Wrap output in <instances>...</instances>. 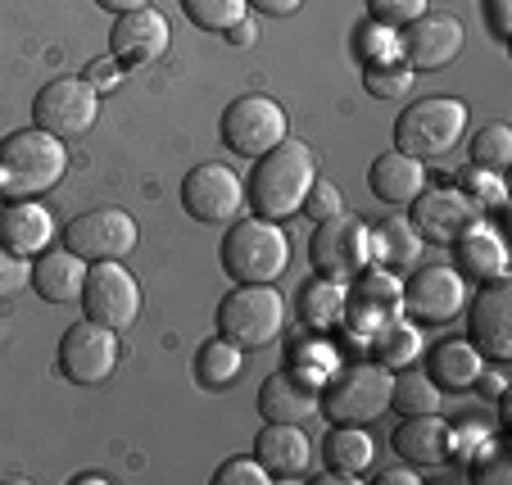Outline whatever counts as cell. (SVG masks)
I'll use <instances>...</instances> for the list:
<instances>
[{"instance_id":"1","label":"cell","mask_w":512,"mask_h":485,"mask_svg":"<svg viewBox=\"0 0 512 485\" xmlns=\"http://www.w3.org/2000/svg\"><path fill=\"white\" fill-rule=\"evenodd\" d=\"M68 173V141L46 127H23L0 141V204L5 200H41Z\"/></svg>"},{"instance_id":"2","label":"cell","mask_w":512,"mask_h":485,"mask_svg":"<svg viewBox=\"0 0 512 485\" xmlns=\"http://www.w3.org/2000/svg\"><path fill=\"white\" fill-rule=\"evenodd\" d=\"M313 177H318V164H313V150L304 141H281L272 146L268 155L254 159V173L245 177V200L254 204V214L259 218H295L304 209V195H309Z\"/></svg>"},{"instance_id":"3","label":"cell","mask_w":512,"mask_h":485,"mask_svg":"<svg viewBox=\"0 0 512 485\" xmlns=\"http://www.w3.org/2000/svg\"><path fill=\"white\" fill-rule=\"evenodd\" d=\"M390 386H395V372H386L381 363L354 359L340 363L318 390V408L331 422H354V427H372L390 408Z\"/></svg>"},{"instance_id":"4","label":"cell","mask_w":512,"mask_h":485,"mask_svg":"<svg viewBox=\"0 0 512 485\" xmlns=\"http://www.w3.org/2000/svg\"><path fill=\"white\" fill-rule=\"evenodd\" d=\"M467 132V105L458 96H422L395 118V150L422 159H445Z\"/></svg>"},{"instance_id":"5","label":"cell","mask_w":512,"mask_h":485,"mask_svg":"<svg viewBox=\"0 0 512 485\" xmlns=\"http://www.w3.org/2000/svg\"><path fill=\"white\" fill-rule=\"evenodd\" d=\"M223 268L232 282H277L290 263V241L272 218H236L223 236Z\"/></svg>"},{"instance_id":"6","label":"cell","mask_w":512,"mask_h":485,"mask_svg":"<svg viewBox=\"0 0 512 485\" xmlns=\"http://www.w3.org/2000/svg\"><path fill=\"white\" fill-rule=\"evenodd\" d=\"M286 327V300L272 282H236V291L218 304V336L236 340L241 350H263Z\"/></svg>"},{"instance_id":"7","label":"cell","mask_w":512,"mask_h":485,"mask_svg":"<svg viewBox=\"0 0 512 485\" xmlns=\"http://www.w3.org/2000/svg\"><path fill=\"white\" fill-rule=\"evenodd\" d=\"M404 318V277L381 263H368V268L354 277L349 286V300H345V336L349 345H363L368 350L372 336H377L386 322Z\"/></svg>"},{"instance_id":"8","label":"cell","mask_w":512,"mask_h":485,"mask_svg":"<svg viewBox=\"0 0 512 485\" xmlns=\"http://www.w3.org/2000/svg\"><path fill=\"white\" fill-rule=\"evenodd\" d=\"M218 136H223V146L232 150V155L259 159L290 136V118L272 96L250 91V96H236L232 105L223 109V118H218Z\"/></svg>"},{"instance_id":"9","label":"cell","mask_w":512,"mask_h":485,"mask_svg":"<svg viewBox=\"0 0 512 485\" xmlns=\"http://www.w3.org/2000/svg\"><path fill=\"white\" fill-rule=\"evenodd\" d=\"M309 259L322 277H336V282H354L358 272L372 263V227L354 214H336L322 218L313 227L309 241Z\"/></svg>"},{"instance_id":"10","label":"cell","mask_w":512,"mask_h":485,"mask_svg":"<svg viewBox=\"0 0 512 485\" xmlns=\"http://www.w3.org/2000/svg\"><path fill=\"white\" fill-rule=\"evenodd\" d=\"M82 309L91 322L109 331H127L141 318V286L123 268V259L87 263V286H82Z\"/></svg>"},{"instance_id":"11","label":"cell","mask_w":512,"mask_h":485,"mask_svg":"<svg viewBox=\"0 0 512 485\" xmlns=\"http://www.w3.org/2000/svg\"><path fill=\"white\" fill-rule=\"evenodd\" d=\"M96 114H100V91L87 78H55L32 100V123L46 127L59 141H73V136L91 132Z\"/></svg>"},{"instance_id":"12","label":"cell","mask_w":512,"mask_h":485,"mask_svg":"<svg viewBox=\"0 0 512 485\" xmlns=\"http://www.w3.org/2000/svg\"><path fill=\"white\" fill-rule=\"evenodd\" d=\"M467 304V277L449 263H422L413 268V277L404 282V318H413L417 327H440L454 322Z\"/></svg>"},{"instance_id":"13","label":"cell","mask_w":512,"mask_h":485,"mask_svg":"<svg viewBox=\"0 0 512 485\" xmlns=\"http://www.w3.org/2000/svg\"><path fill=\"white\" fill-rule=\"evenodd\" d=\"M118 368V331L100 327V322H78L59 340V372L73 386H105Z\"/></svg>"},{"instance_id":"14","label":"cell","mask_w":512,"mask_h":485,"mask_svg":"<svg viewBox=\"0 0 512 485\" xmlns=\"http://www.w3.org/2000/svg\"><path fill=\"white\" fill-rule=\"evenodd\" d=\"M136 241H141V227L127 209H91V214H78L64 227V250H73L87 263L123 259L136 250Z\"/></svg>"},{"instance_id":"15","label":"cell","mask_w":512,"mask_h":485,"mask_svg":"<svg viewBox=\"0 0 512 485\" xmlns=\"http://www.w3.org/2000/svg\"><path fill=\"white\" fill-rule=\"evenodd\" d=\"M182 204L195 223L227 227L245 204V182L227 164H195L182 182Z\"/></svg>"},{"instance_id":"16","label":"cell","mask_w":512,"mask_h":485,"mask_svg":"<svg viewBox=\"0 0 512 485\" xmlns=\"http://www.w3.org/2000/svg\"><path fill=\"white\" fill-rule=\"evenodd\" d=\"M485 218V209H476L458 186H426L422 195L413 200V214L408 223L417 227L422 241H435V245H454L463 232H472L476 223Z\"/></svg>"},{"instance_id":"17","label":"cell","mask_w":512,"mask_h":485,"mask_svg":"<svg viewBox=\"0 0 512 485\" xmlns=\"http://www.w3.org/2000/svg\"><path fill=\"white\" fill-rule=\"evenodd\" d=\"M168 41H173L168 19L155 10V5H145V10H132V14H114L109 55H114L123 68H141V64L164 59L168 55Z\"/></svg>"},{"instance_id":"18","label":"cell","mask_w":512,"mask_h":485,"mask_svg":"<svg viewBox=\"0 0 512 485\" xmlns=\"http://www.w3.org/2000/svg\"><path fill=\"white\" fill-rule=\"evenodd\" d=\"M404 64L413 73H435V68L454 64L463 55V23L454 14H431L426 10L422 19H413L404 32Z\"/></svg>"},{"instance_id":"19","label":"cell","mask_w":512,"mask_h":485,"mask_svg":"<svg viewBox=\"0 0 512 485\" xmlns=\"http://www.w3.org/2000/svg\"><path fill=\"white\" fill-rule=\"evenodd\" d=\"M476 350L490 363H508L512 359V286L503 282H481L472 304V336Z\"/></svg>"},{"instance_id":"20","label":"cell","mask_w":512,"mask_h":485,"mask_svg":"<svg viewBox=\"0 0 512 485\" xmlns=\"http://www.w3.org/2000/svg\"><path fill=\"white\" fill-rule=\"evenodd\" d=\"M55 241V214L41 200H5L0 204V245L19 259H37Z\"/></svg>"},{"instance_id":"21","label":"cell","mask_w":512,"mask_h":485,"mask_svg":"<svg viewBox=\"0 0 512 485\" xmlns=\"http://www.w3.org/2000/svg\"><path fill=\"white\" fill-rule=\"evenodd\" d=\"M390 445L408 467H440L454 458V427L440 413H417V418L399 422Z\"/></svg>"},{"instance_id":"22","label":"cell","mask_w":512,"mask_h":485,"mask_svg":"<svg viewBox=\"0 0 512 485\" xmlns=\"http://www.w3.org/2000/svg\"><path fill=\"white\" fill-rule=\"evenodd\" d=\"M254 458L268 467L272 481H295V476L309 472L313 445L300 422H268V427L254 436Z\"/></svg>"},{"instance_id":"23","label":"cell","mask_w":512,"mask_h":485,"mask_svg":"<svg viewBox=\"0 0 512 485\" xmlns=\"http://www.w3.org/2000/svg\"><path fill=\"white\" fill-rule=\"evenodd\" d=\"M368 182H372V195L386 204H413L417 195L426 191V164L413 155H404V150H386V155L372 159L368 168Z\"/></svg>"},{"instance_id":"24","label":"cell","mask_w":512,"mask_h":485,"mask_svg":"<svg viewBox=\"0 0 512 485\" xmlns=\"http://www.w3.org/2000/svg\"><path fill=\"white\" fill-rule=\"evenodd\" d=\"M454 254H458V272L472 277V282H503L508 277V245H503V236L485 218L472 232L458 236Z\"/></svg>"},{"instance_id":"25","label":"cell","mask_w":512,"mask_h":485,"mask_svg":"<svg viewBox=\"0 0 512 485\" xmlns=\"http://www.w3.org/2000/svg\"><path fill=\"white\" fill-rule=\"evenodd\" d=\"M259 413L263 422H309L318 413V386H309L295 372H272L259 390Z\"/></svg>"},{"instance_id":"26","label":"cell","mask_w":512,"mask_h":485,"mask_svg":"<svg viewBox=\"0 0 512 485\" xmlns=\"http://www.w3.org/2000/svg\"><path fill=\"white\" fill-rule=\"evenodd\" d=\"M32 286L41 300L50 304H78L82 286H87V259H78L73 250H46L32 263Z\"/></svg>"},{"instance_id":"27","label":"cell","mask_w":512,"mask_h":485,"mask_svg":"<svg viewBox=\"0 0 512 485\" xmlns=\"http://www.w3.org/2000/svg\"><path fill=\"white\" fill-rule=\"evenodd\" d=\"M322 454H327V472H340L349 481H363L377 458V445H372L368 427H354V422H336L322 440Z\"/></svg>"},{"instance_id":"28","label":"cell","mask_w":512,"mask_h":485,"mask_svg":"<svg viewBox=\"0 0 512 485\" xmlns=\"http://www.w3.org/2000/svg\"><path fill=\"white\" fill-rule=\"evenodd\" d=\"M485 372V354L472 340H440L431 350V377L440 390H476Z\"/></svg>"},{"instance_id":"29","label":"cell","mask_w":512,"mask_h":485,"mask_svg":"<svg viewBox=\"0 0 512 485\" xmlns=\"http://www.w3.org/2000/svg\"><path fill=\"white\" fill-rule=\"evenodd\" d=\"M345 300H349V286L318 272L300 295V322L309 331H318V336H331V331L345 322Z\"/></svg>"},{"instance_id":"30","label":"cell","mask_w":512,"mask_h":485,"mask_svg":"<svg viewBox=\"0 0 512 485\" xmlns=\"http://www.w3.org/2000/svg\"><path fill=\"white\" fill-rule=\"evenodd\" d=\"M417 254H422V236L408 218H386V223L372 227V263L390 272L417 268Z\"/></svg>"},{"instance_id":"31","label":"cell","mask_w":512,"mask_h":485,"mask_svg":"<svg viewBox=\"0 0 512 485\" xmlns=\"http://www.w3.org/2000/svg\"><path fill=\"white\" fill-rule=\"evenodd\" d=\"M368 354H372V363H381L386 372L408 368V363L422 359V327H417L413 318H395V322H386V327H381L377 336H372Z\"/></svg>"},{"instance_id":"32","label":"cell","mask_w":512,"mask_h":485,"mask_svg":"<svg viewBox=\"0 0 512 485\" xmlns=\"http://www.w3.org/2000/svg\"><path fill=\"white\" fill-rule=\"evenodd\" d=\"M241 368H245V350L236 345V340H227V336L204 340L200 354H195V377H200L204 390L232 386V381L241 377Z\"/></svg>"},{"instance_id":"33","label":"cell","mask_w":512,"mask_h":485,"mask_svg":"<svg viewBox=\"0 0 512 485\" xmlns=\"http://www.w3.org/2000/svg\"><path fill=\"white\" fill-rule=\"evenodd\" d=\"M390 408L399 418H417V413H440V386H435L431 372L422 368H399L395 386H390Z\"/></svg>"},{"instance_id":"34","label":"cell","mask_w":512,"mask_h":485,"mask_svg":"<svg viewBox=\"0 0 512 485\" xmlns=\"http://www.w3.org/2000/svg\"><path fill=\"white\" fill-rule=\"evenodd\" d=\"M336 368H340V350L331 345V336L309 331L304 340H295V345H290V372H295V377H304L309 386L322 390V381H327Z\"/></svg>"},{"instance_id":"35","label":"cell","mask_w":512,"mask_h":485,"mask_svg":"<svg viewBox=\"0 0 512 485\" xmlns=\"http://www.w3.org/2000/svg\"><path fill=\"white\" fill-rule=\"evenodd\" d=\"M177 5H182V14L195 23V28L218 32V37H223L227 28H236V23L250 14L245 0H177Z\"/></svg>"},{"instance_id":"36","label":"cell","mask_w":512,"mask_h":485,"mask_svg":"<svg viewBox=\"0 0 512 485\" xmlns=\"http://www.w3.org/2000/svg\"><path fill=\"white\" fill-rule=\"evenodd\" d=\"M358 55H363V68L395 64V59H404V37H399V28L372 19V23H363V28H358Z\"/></svg>"},{"instance_id":"37","label":"cell","mask_w":512,"mask_h":485,"mask_svg":"<svg viewBox=\"0 0 512 485\" xmlns=\"http://www.w3.org/2000/svg\"><path fill=\"white\" fill-rule=\"evenodd\" d=\"M458 191L467 195V200L476 204V209H499L503 200H508V186H503V173H494V168H481V164H467L463 173L454 177Z\"/></svg>"},{"instance_id":"38","label":"cell","mask_w":512,"mask_h":485,"mask_svg":"<svg viewBox=\"0 0 512 485\" xmlns=\"http://www.w3.org/2000/svg\"><path fill=\"white\" fill-rule=\"evenodd\" d=\"M472 164L494 168V173H503V168L512 164V127L508 123L476 127V136H472Z\"/></svg>"},{"instance_id":"39","label":"cell","mask_w":512,"mask_h":485,"mask_svg":"<svg viewBox=\"0 0 512 485\" xmlns=\"http://www.w3.org/2000/svg\"><path fill=\"white\" fill-rule=\"evenodd\" d=\"M413 82H417V73L404 64V59L363 68V87H368V96H377V100H404L408 91H413Z\"/></svg>"},{"instance_id":"40","label":"cell","mask_w":512,"mask_h":485,"mask_svg":"<svg viewBox=\"0 0 512 485\" xmlns=\"http://www.w3.org/2000/svg\"><path fill=\"white\" fill-rule=\"evenodd\" d=\"M300 214H309L313 223H322V218H336L345 214V195H340V186L331 182V177H313L309 195H304V209Z\"/></svg>"},{"instance_id":"41","label":"cell","mask_w":512,"mask_h":485,"mask_svg":"<svg viewBox=\"0 0 512 485\" xmlns=\"http://www.w3.org/2000/svg\"><path fill=\"white\" fill-rule=\"evenodd\" d=\"M426 10H431V0H368V14L377 23H390V28H408Z\"/></svg>"},{"instance_id":"42","label":"cell","mask_w":512,"mask_h":485,"mask_svg":"<svg viewBox=\"0 0 512 485\" xmlns=\"http://www.w3.org/2000/svg\"><path fill=\"white\" fill-rule=\"evenodd\" d=\"M268 467L259 458H227L218 472H213V485H268Z\"/></svg>"},{"instance_id":"43","label":"cell","mask_w":512,"mask_h":485,"mask_svg":"<svg viewBox=\"0 0 512 485\" xmlns=\"http://www.w3.org/2000/svg\"><path fill=\"white\" fill-rule=\"evenodd\" d=\"M28 282H32V263L19 259V254H10L5 245H0V304L14 300V295H19Z\"/></svg>"},{"instance_id":"44","label":"cell","mask_w":512,"mask_h":485,"mask_svg":"<svg viewBox=\"0 0 512 485\" xmlns=\"http://www.w3.org/2000/svg\"><path fill=\"white\" fill-rule=\"evenodd\" d=\"M87 82L96 91H109V87H118L123 82V64H118L114 55H105V59H96V64L87 68Z\"/></svg>"},{"instance_id":"45","label":"cell","mask_w":512,"mask_h":485,"mask_svg":"<svg viewBox=\"0 0 512 485\" xmlns=\"http://www.w3.org/2000/svg\"><path fill=\"white\" fill-rule=\"evenodd\" d=\"M485 440H490V431H485L481 422H463V427H454V454L458 458H476L472 449H481Z\"/></svg>"},{"instance_id":"46","label":"cell","mask_w":512,"mask_h":485,"mask_svg":"<svg viewBox=\"0 0 512 485\" xmlns=\"http://www.w3.org/2000/svg\"><path fill=\"white\" fill-rule=\"evenodd\" d=\"M490 28L499 41H508L512 32V0H490Z\"/></svg>"},{"instance_id":"47","label":"cell","mask_w":512,"mask_h":485,"mask_svg":"<svg viewBox=\"0 0 512 485\" xmlns=\"http://www.w3.org/2000/svg\"><path fill=\"white\" fill-rule=\"evenodd\" d=\"M476 481H481V485H503V481H512V472H508V463H503V458L490 454V463H476Z\"/></svg>"},{"instance_id":"48","label":"cell","mask_w":512,"mask_h":485,"mask_svg":"<svg viewBox=\"0 0 512 485\" xmlns=\"http://www.w3.org/2000/svg\"><path fill=\"white\" fill-rule=\"evenodd\" d=\"M250 10H259V14H272V19H286V14H295L304 5V0H245Z\"/></svg>"},{"instance_id":"49","label":"cell","mask_w":512,"mask_h":485,"mask_svg":"<svg viewBox=\"0 0 512 485\" xmlns=\"http://www.w3.org/2000/svg\"><path fill=\"white\" fill-rule=\"evenodd\" d=\"M422 476L408 472V467H390V472H377V485H417Z\"/></svg>"},{"instance_id":"50","label":"cell","mask_w":512,"mask_h":485,"mask_svg":"<svg viewBox=\"0 0 512 485\" xmlns=\"http://www.w3.org/2000/svg\"><path fill=\"white\" fill-rule=\"evenodd\" d=\"M223 37L232 41V46H250V41H254V23H250V14H245V19L236 23V28H227Z\"/></svg>"},{"instance_id":"51","label":"cell","mask_w":512,"mask_h":485,"mask_svg":"<svg viewBox=\"0 0 512 485\" xmlns=\"http://www.w3.org/2000/svg\"><path fill=\"white\" fill-rule=\"evenodd\" d=\"M100 10L109 14H132V10H145V5H155V0H96Z\"/></svg>"},{"instance_id":"52","label":"cell","mask_w":512,"mask_h":485,"mask_svg":"<svg viewBox=\"0 0 512 485\" xmlns=\"http://www.w3.org/2000/svg\"><path fill=\"white\" fill-rule=\"evenodd\" d=\"M78 481H82V485H109V476H105V472H82Z\"/></svg>"}]
</instances>
